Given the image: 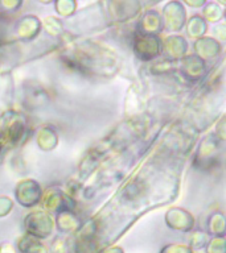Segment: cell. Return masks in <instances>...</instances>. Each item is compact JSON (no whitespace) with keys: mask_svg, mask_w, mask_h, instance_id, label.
I'll list each match as a JSON object with an SVG mask.
<instances>
[]
</instances>
